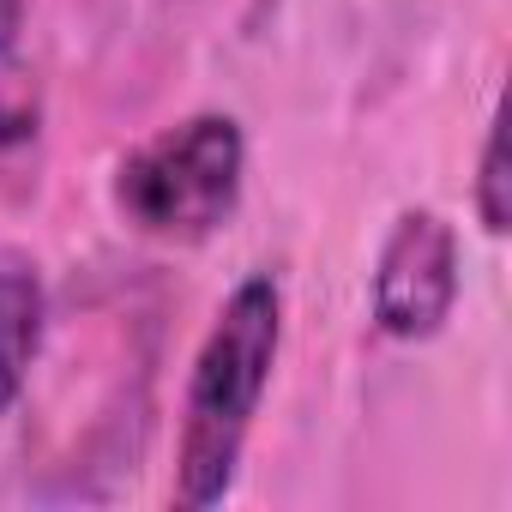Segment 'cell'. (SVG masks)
Wrapping results in <instances>:
<instances>
[{
	"label": "cell",
	"mask_w": 512,
	"mask_h": 512,
	"mask_svg": "<svg viewBox=\"0 0 512 512\" xmlns=\"http://www.w3.org/2000/svg\"><path fill=\"white\" fill-rule=\"evenodd\" d=\"M278 350H284V290L272 272H253L223 296L211 332L199 338L187 398H181L175 506L205 512L235 488L253 416H260L272 368H278Z\"/></svg>",
	"instance_id": "6da1fadb"
},
{
	"label": "cell",
	"mask_w": 512,
	"mask_h": 512,
	"mask_svg": "<svg viewBox=\"0 0 512 512\" xmlns=\"http://www.w3.org/2000/svg\"><path fill=\"white\" fill-rule=\"evenodd\" d=\"M241 181H247L241 121L223 109H199L163 133H151L145 145H133L115 163L109 199L133 235L187 247V241L217 235L235 217Z\"/></svg>",
	"instance_id": "7a4b0ae2"
},
{
	"label": "cell",
	"mask_w": 512,
	"mask_h": 512,
	"mask_svg": "<svg viewBox=\"0 0 512 512\" xmlns=\"http://www.w3.org/2000/svg\"><path fill=\"white\" fill-rule=\"evenodd\" d=\"M458 284V229L428 205L398 211L374 260V326L398 344H428L452 320Z\"/></svg>",
	"instance_id": "3957f363"
},
{
	"label": "cell",
	"mask_w": 512,
	"mask_h": 512,
	"mask_svg": "<svg viewBox=\"0 0 512 512\" xmlns=\"http://www.w3.org/2000/svg\"><path fill=\"white\" fill-rule=\"evenodd\" d=\"M49 338V290L31 253L0 247V416H13L31 392L37 356Z\"/></svg>",
	"instance_id": "277c9868"
},
{
	"label": "cell",
	"mask_w": 512,
	"mask_h": 512,
	"mask_svg": "<svg viewBox=\"0 0 512 512\" xmlns=\"http://www.w3.org/2000/svg\"><path fill=\"white\" fill-rule=\"evenodd\" d=\"M476 217L488 235H506L512 223V175H506V121H488L482 157H476Z\"/></svg>",
	"instance_id": "5b68a950"
},
{
	"label": "cell",
	"mask_w": 512,
	"mask_h": 512,
	"mask_svg": "<svg viewBox=\"0 0 512 512\" xmlns=\"http://www.w3.org/2000/svg\"><path fill=\"white\" fill-rule=\"evenodd\" d=\"M25 19H31V0H0V61H7L25 37Z\"/></svg>",
	"instance_id": "8992f818"
}]
</instances>
